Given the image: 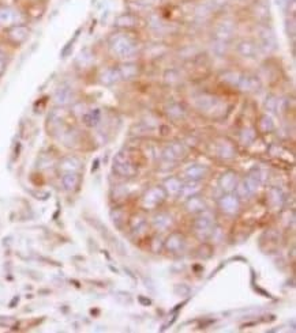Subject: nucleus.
<instances>
[{"label": "nucleus", "instance_id": "obj_21", "mask_svg": "<svg viewBox=\"0 0 296 333\" xmlns=\"http://www.w3.org/2000/svg\"><path fill=\"white\" fill-rule=\"evenodd\" d=\"M254 12L257 15V18L262 22H265L266 19L269 18V12H270V8H269V4L266 3L265 0H259L255 3V8H254Z\"/></svg>", "mask_w": 296, "mask_h": 333}, {"label": "nucleus", "instance_id": "obj_12", "mask_svg": "<svg viewBox=\"0 0 296 333\" xmlns=\"http://www.w3.org/2000/svg\"><path fill=\"white\" fill-rule=\"evenodd\" d=\"M195 103H197V108L201 110V112H202V110H204V112H213V109H216L218 101H217V98H215L213 95L202 94V95L197 97Z\"/></svg>", "mask_w": 296, "mask_h": 333}, {"label": "nucleus", "instance_id": "obj_22", "mask_svg": "<svg viewBox=\"0 0 296 333\" xmlns=\"http://www.w3.org/2000/svg\"><path fill=\"white\" fill-rule=\"evenodd\" d=\"M119 73H120V78L127 79V80L135 78L136 75H138V66L134 64V63L123 64V66L119 68Z\"/></svg>", "mask_w": 296, "mask_h": 333}, {"label": "nucleus", "instance_id": "obj_23", "mask_svg": "<svg viewBox=\"0 0 296 333\" xmlns=\"http://www.w3.org/2000/svg\"><path fill=\"white\" fill-rule=\"evenodd\" d=\"M100 120H101V112L99 109L89 110L82 117V121L85 122L87 127H96L100 122Z\"/></svg>", "mask_w": 296, "mask_h": 333}, {"label": "nucleus", "instance_id": "obj_26", "mask_svg": "<svg viewBox=\"0 0 296 333\" xmlns=\"http://www.w3.org/2000/svg\"><path fill=\"white\" fill-rule=\"evenodd\" d=\"M60 169L63 170V173H68V171H75L80 169V161L77 158L68 157L64 158L60 162Z\"/></svg>", "mask_w": 296, "mask_h": 333}, {"label": "nucleus", "instance_id": "obj_36", "mask_svg": "<svg viewBox=\"0 0 296 333\" xmlns=\"http://www.w3.org/2000/svg\"><path fill=\"white\" fill-rule=\"evenodd\" d=\"M294 1H295V0H291V3H294ZM287 3L290 4V0H287Z\"/></svg>", "mask_w": 296, "mask_h": 333}, {"label": "nucleus", "instance_id": "obj_24", "mask_svg": "<svg viewBox=\"0 0 296 333\" xmlns=\"http://www.w3.org/2000/svg\"><path fill=\"white\" fill-rule=\"evenodd\" d=\"M220 185L227 192L235 189V187H236V174H235L234 171H228V173L222 174L221 180H220Z\"/></svg>", "mask_w": 296, "mask_h": 333}, {"label": "nucleus", "instance_id": "obj_31", "mask_svg": "<svg viewBox=\"0 0 296 333\" xmlns=\"http://www.w3.org/2000/svg\"><path fill=\"white\" fill-rule=\"evenodd\" d=\"M259 128H261L262 132H270L274 129V122L269 116H262L261 120H259Z\"/></svg>", "mask_w": 296, "mask_h": 333}, {"label": "nucleus", "instance_id": "obj_33", "mask_svg": "<svg viewBox=\"0 0 296 333\" xmlns=\"http://www.w3.org/2000/svg\"><path fill=\"white\" fill-rule=\"evenodd\" d=\"M168 116H171L172 119H180V117H183L185 116V109L180 106V105H178V103H175V105H171L169 108H168Z\"/></svg>", "mask_w": 296, "mask_h": 333}, {"label": "nucleus", "instance_id": "obj_35", "mask_svg": "<svg viewBox=\"0 0 296 333\" xmlns=\"http://www.w3.org/2000/svg\"><path fill=\"white\" fill-rule=\"evenodd\" d=\"M3 59H4V52L0 49V60H3Z\"/></svg>", "mask_w": 296, "mask_h": 333}, {"label": "nucleus", "instance_id": "obj_30", "mask_svg": "<svg viewBox=\"0 0 296 333\" xmlns=\"http://www.w3.org/2000/svg\"><path fill=\"white\" fill-rule=\"evenodd\" d=\"M187 207H188L190 211H202L205 208V203L201 197L191 196L190 200H188V203H187Z\"/></svg>", "mask_w": 296, "mask_h": 333}, {"label": "nucleus", "instance_id": "obj_7", "mask_svg": "<svg viewBox=\"0 0 296 333\" xmlns=\"http://www.w3.org/2000/svg\"><path fill=\"white\" fill-rule=\"evenodd\" d=\"M30 34V30L29 27L24 24H14V26H10L8 30H7V37L8 40L13 44H17V45H21L22 43H25L27 40V37Z\"/></svg>", "mask_w": 296, "mask_h": 333}, {"label": "nucleus", "instance_id": "obj_34", "mask_svg": "<svg viewBox=\"0 0 296 333\" xmlns=\"http://www.w3.org/2000/svg\"><path fill=\"white\" fill-rule=\"evenodd\" d=\"M4 70H6V61L3 59V60H0V75L4 72Z\"/></svg>", "mask_w": 296, "mask_h": 333}, {"label": "nucleus", "instance_id": "obj_9", "mask_svg": "<svg viewBox=\"0 0 296 333\" xmlns=\"http://www.w3.org/2000/svg\"><path fill=\"white\" fill-rule=\"evenodd\" d=\"M54 99H55V103H57L59 106H66V105H70L74 99V93L70 87H59L56 90L55 95H54Z\"/></svg>", "mask_w": 296, "mask_h": 333}, {"label": "nucleus", "instance_id": "obj_8", "mask_svg": "<svg viewBox=\"0 0 296 333\" xmlns=\"http://www.w3.org/2000/svg\"><path fill=\"white\" fill-rule=\"evenodd\" d=\"M259 48L264 49L265 52H271L277 48V43H276V37L273 34V31L269 27H262L259 29Z\"/></svg>", "mask_w": 296, "mask_h": 333}, {"label": "nucleus", "instance_id": "obj_28", "mask_svg": "<svg viewBox=\"0 0 296 333\" xmlns=\"http://www.w3.org/2000/svg\"><path fill=\"white\" fill-rule=\"evenodd\" d=\"M218 154L222 158H232L235 155V148L234 145L231 144L229 142H222L218 144Z\"/></svg>", "mask_w": 296, "mask_h": 333}, {"label": "nucleus", "instance_id": "obj_10", "mask_svg": "<svg viewBox=\"0 0 296 333\" xmlns=\"http://www.w3.org/2000/svg\"><path fill=\"white\" fill-rule=\"evenodd\" d=\"M165 197V193L161 188H152L143 197V204L146 207H156L160 204Z\"/></svg>", "mask_w": 296, "mask_h": 333}, {"label": "nucleus", "instance_id": "obj_25", "mask_svg": "<svg viewBox=\"0 0 296 333\" xmlns=\"http://www.w3.org/2000/svg\"><path fill=\"white\" fill-rule=\"evenodd\" d=\"M136 24V17L134 15V14H130V12H127V14H122L120 17H117L116 19V26H119V27H133V26H135Z\"/></svg>", "mask_w": 296, "mask_h": 333}, {"label": "nucleus", "instance_id": "obj_32", "mask_svg": "<svg viewBox=\"0 0 296 333\" xmlns=\"http://www.w3.org/2000/svg\"><path fill=\"white\" fill-rule=\"evenodd\" d=\"M241 76L242 75L239 72L229 71V72H225L224 75H222V79H224V82H227V83H229V85L238 86L239 80H241Z\"/></svg>", "mask_w": 296, "mask_h": 333}, {"label": "nucleus", "instance_id": "obj_16", "mask_svg": "<svg viewBox=\"0 0 296 333\" xmlns=\"http://www.w3.org/2000/svg\"><path fill=\"white\" fill-rule=\"evenodd\" d=\"M239 207H241L239 200H238V197L232 196V194H227V196H224L220 200V208L224 212H227V214H235V212H238Z\"/></svg>", "mask_w": 296, "mask_h": 333}, {"label": "nucleus", "instance_id": "obj_13", "mask_svg": "<svg viewBox=\"0 0 296 333\" xmlns=\"http://www.w3.org/2000/svg\"><path fill=\"white\" fill-rule=\"evenodd\" d=\"M186 155V150L182 143H171L164 150V157L169 161H179Z\"/></svg>", "mask_w": 296, "mask_h": 333}, {"label": "nucleus", "instance_id": "obj_15", "mask_svg": "<svg viewBox=\"0 0 296 333\" xmlns=\"http://www.w3.org/2000/svg\"><path fill=\"white\" fill-rule=\"evenodd\" d=\"M165 248L169 252H172V253H179V252H182L185 249V238L180 236V234H178V233H173L167 239Z\"/></svg>", "mask_w": 296, "mask_h": 333}, {"label": "nucleus", "instance_id": "obj_20", "mask_svg": "<svg viewBox=\"0 0 296 333\" xmlns=\"http://www.w3.org/2000/svg\"><path fill=\"white\" fill-rule=\"evenodd\" d=\"M199 189H201V184L198 181H191L188 182V184H186V185H182L180 192L178 194L182 196L183 199H187V197H191L195 193H198Z\"/></svg>", "mask_w": 296, "mask_h": 333}, {"label": "nucleus", "instance_id": "obj_14", "mask_svg": "<svg viewBox=\"0 0 296 333\" xmlns=\"http://www.w3.org/2000/svg\"><path fill=\"white\" fill-rule=\"evenodd\" d=\"M206 174H208V167L205 165H191L185 170V176L191 181H198L199 178H204Z\"/></svg>", "mask_w": 296, "mask_h": 333}, {"label": "nucleus", "instance_id": "obj_6", "mask_svg": "<svg viewBox=\"0 0 296 333\" xmlns=\"http://www.w3.org/2000/svg\"><path fill=\"white\" fill-rule=\"evenodd\" d=\"M213 219H215V216H213L212 214L205 212V214H202V215L195 220V230H197L199 238L205 239V238H208V237L212 234L213 222H215Z\"/></svg>", "mask_w": 296, "mask_h": 333}, {"label": "nucleus", "instance_id": "obj_27", "mask_svg": "<svg viewBox=\"0 0 296 333\" xmlns=\"http://www.w3.org/2000/svg\"><path fill=\"white\" fill-rule=\"evenodd\" d=\"M172 223L171 220V216H168L165 214H159L156 215L155 219H153V226H155L157 230H165Z\"/></svg>", "mask_w": 296, "mask_h": 333}, {"label": "nucleus", "instance_id": "obj_29", "mask_svg": "<svg viewBox=\"0 0 296 333\" xmlns=\"http://www.w3.org/2000/svg\"><path fill=\"white\" fill-rule=\"evenodd\" d=\"M180 188H182V182L178 178H169L165 182V189L169 194H178L180 192Z\"/></svg>", "mask_w": 296, "mask_h": 333}, {"label": "nucleus", "instance_id": "obj_19", "mask_svg": "<svg viewBox=\"0 0 296 333\" xmlns=\"http://www.w3.org/2000/svg\"><path fill=\"white\" fill-rule=\"evenodd\" d=\"M120 73H119V68H108L105 70L104 72L101 73V82L104 85H113V83H117L120 80Z\"/></svg>", "mask_w": 296, "mask_h": 333}, {"label": "nucleus", "instance_id": "obj_18", "mask_svg": "<svg viewBox=\"0 0 296 333\" xmlns=\"http://www.w3.org/2000/svg\"><path fill=\"white\" fill-rule=\"evenodd\" d=\"M80 177L75 171H68V173H63L62 176V185L66 190H74L78 185Z\"/></svg>", "mask_w": 296, "mask_h": 333}, {"label": "nucleus", "instance_id": "obj_2", "mask_svg": "<svg viewBox=\"0 0 296 333\" xmlns=\"http://www.w3.org/2000/svg\"><path fill=\"white\" fill-rule=\"evenodd\" d=\"M262 177H261V171H257L255 174H250L247 177L246 180L236 185V193H238V197H250L251 194H254V192L257 190L259 184H262Z\"/></svg>", "mask_w": 296, "mask_h": 333}, {"label": "nucleus", "instance_id": "obj_5", "mask_svg": "<svg viewBox=\"0 0 296 333\" xmlns=\"http://www.w3.org/2000/svg\"><path fill=\"white\" fill-rule=\"evenodd\" d=\"M235 33V24L231 19H224L221 22H218L215 29V38L217 41L228 44Z\"/></svg>", "mask_w": 296, "mask_h": 333}, {"label": "nucleus", "instance_id": "obj_11", "mask_svg": "<svg viewBox=\"0 0 296 333\" xmlns=\"http://www.w3.org/2000/svg\"><path fill=\"white\" fill-rule=\"evenodd\" d=\"M258 50H259V47L257 45V43H254V41H242V43H239V45H238V52H239V55L243 56V57H250V59H254V57H257V55H258Z\"/></svg>", "mask_w": 296, "mask_h": 333}, {"label": "nucleus", "instance_id": "obj_17", "mask_svg": "<svg viewBox=\"0 0 296 333\" xmlns=\"http://www.w3.org/2000/svg\"><path fill=\"white\" fill-rule=\"evenodd\" d=\"M259 86H261V83H259V80L255 76H246V75H242L241 80L238 83V87L242 91H247V93L257 91L259 89Z\"/></svg>", "mask_w": 296, "mask_h": 333}, {"label": "nucleus", "instance_id": "obj_1", "mask_svg": "<svg viewBox=\"0 0 296 333\" xmlns=\"http://www.w3.org/2000/svg\"><path fill=\"white\" fill-rule=\"evenodd\" d=\"M108 44L112 53L120 59H130L138 52V43L129 34H113Z\"/></svg>", "mask_w": 296, "mask_h": 333}, {"label": "nucleus", "instance_id": "obj_4", "mask_svg": "<svg viewBox=\"0 0 296 333\" xmlns=\"http://www.w3.org/2000/svg\"><path fill=\"white\" fill-rule=\"evenodd\" d=\"M113 170L116 171L117 174L123 177H130L135 174V167L133 166L131 161L129 159V157L123 154V152H119L116 157H115V161H113Z\"/></svg>", "mask_w": 296, "mask_h": 333}, {"label": "nucleus", "instance_id": "obj_3", "mask_svg": "<svg viewBox=\"0 0 296 333\" xmlns=\"http://www.w3.org/2000/svg\"><path fill=\"white\" fill-rule=\"evenodd\" d=\"M21 12L10 6H0V27H10L21 24Z\"/></svg>", "mask_w": 296, "mask_h": 333}]
</instances>
